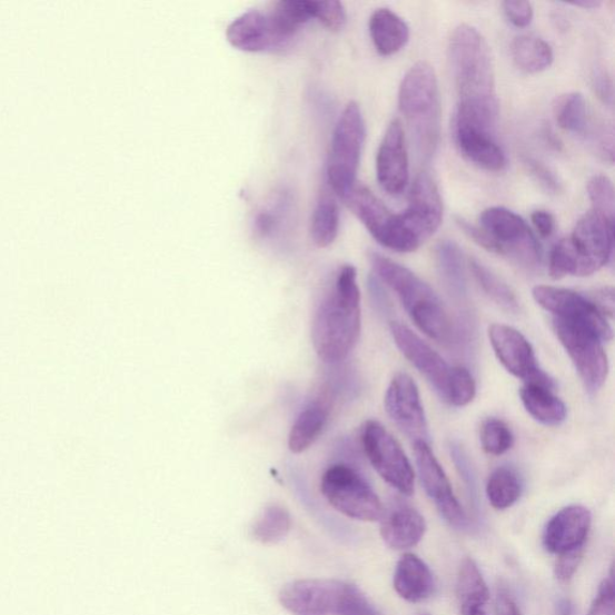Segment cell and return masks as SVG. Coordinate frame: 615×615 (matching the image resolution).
Segmentation results:
<instances>
[{"label":"cell","mask_w":615,"mask_h":615,"mask_svg":"<svg viewBox=\"0 0 615 615\" xmlns=\"http://www.w3.org/2000/svg\"><path fill=\"white\" fill-rule=\"evenodd\" d=\"M448 57L459 98L457 117L492 131L499 101L487 41L474 27L460 24L449 39Z\"/></svg>","instance_id":"1"},{"label":"cell","mask_w":615,"mask_h":615,"mask_svg":"<svg viewBox=\"0 0 615 615\" xmlns=\"http://www.w3.org/2000/svg\"><path fill=\"white\" fill-rule=\"evenodd\" d=\"M361 335V292L356 268L345 265L337 275L334 289L315 311L311 340L321 361L336 365L355 348Z\"/></svg>","instance_id":"2"},{"label":"cell","mask_w":615,"mask_h":615,"mask_svg":"<svg viewBox=\"0 0 615 615\" xmlns=\"http://www.w3.org/2000/svg\"><path fill=\"white\" fill-rule=\"evenodd\" d=\"M374 272L398 296L411 320L429 338L442 344L455 341L456 327L440 298L410 269L373 252Z\"/></svg>","instance_id":"3"},{"label":"cell","mask_w":615,"mask_h":615,"mask_svg":"<svg viewBox=\"0 0 615 615\" xmlns=\"http://www.w3.org/2000/svg\"><path fill=\"white\" fill-rule=\"evenodd\" d=\"M399 109L407 122L419 158L429 161L442 135V101L437 73L418 62L405 73L399 88Z\"/></svg>","instance_id":"4"},{"label":"cell","mask_w":615,"mask_h":615,"mask_svg":"<svg viewBox=\"0 0 615 615\" xmlns=\"http://www.w3.org/2000/svg\"><path fill=\"white\" fill-rule=\"evenodd\" d=\"M366 140L361 108L350 101L336 125L327 160V182L337 197L345 200L355 188L359 161Z\"/></svg>","instance_id":"5"},{"label":"cell","mask_w":615,"mask_h":615,"mask_svg":"<svg viewBox=\"0 0 615 615\" xmlns=\"http://www.w3.org/2000/svg\"><path fill=\"white\" fill-rule=\"evenodd\" d=\"M321 492L338 513L349 518L375 522L384 516V506L378 494L347 464L333 465L325 472Z\"/></svg>","instance_id":"6"},{"label":"cell","mask_w":615,"mask_h":615,"mask_svg":"<svg viewBox=\"0 0 615 615\" xmlns=\"http://www.w3.org/2000/svg\"><path fill=\"white\" fill-rule=\"evenodd\" d=\"M365 454L375 472L404 495L415 490V473L399 443L379 423L367 421L361 432Z\"/></svg>","instance_id":"7"},{"label":"cell","mask_w":615,"mask_h":615,"mask_svg":"<svg viewBox=\"0 0 615 615\" xmlns=\"http://www.w3.org/2000/svg\"><path fill=\"white\" fill-rule=\"evenodd\" d=\"M553 329L569 358H572L582 381L589 393H596L607 380L609 365L603 340L589 329L553 318Z\"/></svg>","instance_id":"8"},{"label":"cell","mask_w":615,"mask_h":615,"mask_svg":"<svg viewBox=\"0 0 615 615\" xmlns=\"http://www.w3.org/2000/svg\"><path fill=\"white\" fill-rule=\"evenodd\" d=\"M483 229L502 250L524 266L542 264L543 249L527 221L505 207H490L479 216Z\"/></svg>","instance_id":"9"},{"label":"cell","mask_w":615,"mask_h":615,"mask_svg":"<svg viewBox=\"0 0 615 615\" xmlns=\"http://www.w3.org/2000/svg\"><path fill=\"white\" fill-rule=\"evenodd\" d=\"M533 296L539 306L557 318L589 329L603 341L613 338V329L607 317L587 297L572 290L539 285Z\"/></svg>","instance_id":"10"},{"label":"cell","mask_w":615,"mask_h":615,"mask_svg":"<svg viewBox=\"0 0 615 615\" xmlns=\"http://www.w3.org/2000/svg\"><path fill=\"white\" fill-rule=\"evenodd\" d=\"M567 239L577 264L576 277L592 276L611 260L614 221L592 211L578 220L572 237Z\"/></svg>","instance_id":"11"},{"label":"cell","mask_w":615,"mask_h":615,"mask_svg":"<svg viewBox=\"0 0 615 615\" xmlns=\"http://www.w3.org/2000/svg\"><path fill=\"white\" fill-rule=\"evenodd\" d=\"M489 340L500 364L525 384L554 388V381L538 367L532 344L517 329L494 324L488 329Z\"/></svg>","instance_id":"12"},{"label":"cell","mask_w":615,"mask_h":615,"mask_svg":"<svg viewBox=\"0 0 615 615\" xmlns=\"http://www.w3.org/2000/svg\"><path fill=\"white\" fill-rule=\"evenodd\" d=\"M345 201L381 246L398 252H409V239L401 228L398 215L389 211L368 188L355 186Z\"/></svg>","instance_id":"13"},{"label":"cell","mask_w":615,"mask_h":615,"mask_svg":"<svg viewBox=\"0 0 615 615\" xmlns=\"http://www.w3.org/2000/svg\"><path fill=\"white\" fill-rule=\"evenodd\" d=\"M385 409L394 424L413 440L429 444L428 424L416 383L408 374L399 373L385 395Z\"/></svg>","instance_id":"14"},{"label":"cell","mask_w":615,"mask_h":615,"mask_svg":"<svg viewBox=\"0 0 615 615\" xmlns=\"http://www.w3.org/2000/svg\"><path fill=\"white\" fill-rule=\"evenodd\" d=\"M347 585L336 579H299L282 587L279 602L294 615H335Z\"/></svg>","instance_id":"15"},{"label":"cell","mask_w":615,"mask_h":615,"mask_svg":"<svg viewBox=\"0 0 615 615\" xmlns=\"http://www.w3.org/2000/svg\"><path fill=\"white\" fill-rule=\"evenodd\" d=\"M443 211L438 186L428 173L418 175L410 192L409 207L399 215L404 229L421 246L439 229Z\"/></svg>","instance_id":"16"},{"label":"cell","mask_w":615,"mask_h":615,"mask_svg":"<svg viewBox=\"0 0 615 615\" xmlns=\"http://www.w3.org/2000/svg\"><path fill=\"white\" fill-rule=\"evenodd\" d=\"M414 454L419 479H421L428 497L449 524L457 528H464L468 523L467 515L456 498L442 465L432 453L429 444L415 443Z\"/></svg>","instance_id":"17"},{"label":"cell","mask_w":615,"mask_h":615,"mask_svg":"<svg viewBox=\"0 0 615 615\" xmlns=\"http://www.w3.org/2000/svg\"><path fill=\"white\" fill-rule=\"evenodd\" d=\"M391 334L401 354L446 401L454 367L449 366L439 353L430 348V345L413 333L408 326L393 323Z\"/></svg>","instance_id":"18"},{"label":"cell","mask_w":615,"mask_h":615,"mask_svg":"<svg viewBox=\"0 0 615 615\" xmlns=\"http://www.w3.org/2000/svg\"><path fill=\"white\" fill-rule=\"evenodd\" d=\"M377 177L389 195H400L409 183V158L399 119L388 126L377 156Z\"/></svg>","instance_id":"19"},{"label":"cell","mask_w":615,"mask_h":615,"mask_svg":"<svg viewBox=\"0 0 615 615\" xmlns=\"http://www.w3.org/2000/svg\"><path fill=\"white\" fill-rule=\"evenodd\" d=\"M592 527V514L581 505L567 506L547 524L544 545L549 553L564 554L584 547Z\"/></svg>","instance_id":"20"},{"label":"cell","mask_w":615,"mask_h":615,"mask_svg":"<svg viewBox=\"0 0 615 615\" xmlns=\"http://www.w3.org/2000/svg\"><path fill=\"white\" fill-rule=\"evenodd\" d=\"M455 139L460 153L478 168L492 172L505 169L506 156L492 131L456 116Z\"/></svg>","instance_id":"21"},{"label":"cell","mask_w":615,"mask_h":615,"mask_svg":"<svg viewBox=\"0 0 615 615\" xmlns=\"http://www.w3.org/2000/svg\"><path fill=\"white\" fill-rule=\"evenodd\" d=\"M231 47L244 52L258 53L281 47L268 14L249 10L235 19L227 29Z\"/></svg>","instance_id":"22"},{"label":"cell","mask_w":615,"mask_h":615,"mask_svg":"<svg viewBox=\"0 0 615 615\" xmlns=\"http://www.w3.org/2000/svg\"><path fill=\"white\" fill-rule=\"evenodd\" d=\"M334 399L331 389L324 387L307 407L298 415L289 434V448L294 454H302L320 437L329 414H331Z\"/></svg>","instance_id":"23"},{"label":"cell","mask_w":615,"mask_h":615,"mask_svg":"<svg viewBox=\"0 0 615 615\" xmlns=\"http://www.w3.org/2000/svg\"><path fill=\"white\" fill-rule=\"evenodd\" d=\"M381 518V536L387 546L394 549L415 547L427 530L423 515L408 505L396 506Z\"/></svg>","instance_id":"24"},{"label":"cell","mask_w":615,"mask_h":615,"mask_svg":"<svg viewBox=\"0 0 615 615\" xmlns=\"http://www.w3.org/2000/svg\"><path fill=\"white\" fill-rule=\"evenodd\" d=\"M394 585L397 594L411 604L426 602L435 589L429 567L411 553L404 554L398 562Z\"/></svg>","instance_id":"25"},{"label":"cell","mask_w":615,"mask_h":615,"mask_svg":"<svg viewBox=\"0 0 615 615\" xmlns=\"http://www.w3.org/2000/svg\"><path fill=\"white\" fill-rule=\"evenodd\" d=\"M369 33L375 49L384 57L399 52L410 38L407 22L389 9H378L371 13Z\"/></svg>","instance_id":"26"},{"label":"cell","mask_w":615,"mask_h":615,"mask_svg":"<svg viewBox=\"0 0 615 615\" xmlns=\"http://www.w3.org/2000/svg\"><path fill=\"white\" fill-rule=\"evenodd\" d=\"M315 6L313 0H280L267 12L276 37L281 47L287 43L309 20L314 19Z\"/></svg>","instance_id":"27"},{"label":"cell","mask_w":615,"mask_h":615,"mask_svg":"<svg viewBox=\"0 0 615 615\" xmlns=\"http://www.w3.org/2000/svg\"><path fill=\"white\" fill-rule=\"evenodd\" d=\"M524 408L545 426H559L565 421L566 407L564 401L554 396L550 388L525 384L520 389Z\"/></svg>","instance_id":"28"},{"label":"cell","mask_w":615,"mask_h":615,"mask_svg":"<svg viewBox=\"0 0 615 615\" xmlns=\"http://www.w3.org/2000/svg\"><path fill=\"white\" fill-rule=\"evenodd\" d=\"M435 258L447 291L464 302L468 298V285L462 250L453 241H443L435 249Z\"/></svg>","instance_id":"29"},{"label":"cell","mask_w":615,"mask_h":615,"mask_svg":"<svg viewBox=\"0 0 615 615\" xmlns=\"http://www.w3.org/2000/svg\"><path fill=\"white\" fill-rule=\"evenodd\" d=\"M339 224V206L331 191L325 190L315 206L310 222V236L315 246H331L338 236Z\"/></svg>","instance_id":"30"},{"label":"cell","mask_w":615,"mask_h":615,"mask_svg":"<svg viewBox=\"0 0 615 615\" xmlns=\"http://www.w3.org/2000/svg\"><path fill=\"white\" fill-rule=\"evenodd\" d=\"M512 53L516 66L529 73L542 72L553 63L550 44L534 36H520L513 42Z\"/></svg>","instance_id":"31"},{"label":"cell","mask_w":615,"mask_h":615,"mask_svg":"<svg viewBox=\"0 0 615 615\" xmlns=\"http://www.w3.org/2000/svg\"><path fill=\"white\" fill-rule=\"evenodd\" d=\"M290 529L291 517L288 509L280 505H269L254 522L251 535L264 545H276L288 536Z\"/></svg>","instance_id":"32"},{"label":"cell","mask_w":615,"mask_h":615,"mask_svg":"<svg viewBox=\"0 0 615 615\" xmlns=\"http://www.w3.org/2000/svg\"><path fill=\"white\" fill-rule=\"evenodd\" d=\"M457 595L460 606H483L489 599L487 584L473 559H465L459 568Z\"/></svg>","instance_id":"33"},{"label":"cell","mask_w":615,"mask_h":615,"mask_svg":"<svg viewBox=\"0 0 615 615\" xmlns=\"http://www.w3.org/2000/svg\"><path fill=\"white\" fill-rule=\"evenodd\" d=\"M486 492L487 498L494 508H509L520 498V479L513 469L498 468L490 474Z\"/></svg>","instance_id":"34"},{"label":"cell","mask_w":615,"mask_h":615,"mask_svg":"<svg viewBox=\"0 0 615 615\" xmlns=\"http://www.w3.org/2000/svg\"><path fill=\"white\" fill-rule=\"evenodd\" d=\"M557 122L565 131L587 137L593 126L589 122L587 101L581 93L565 96L557 107Z\"/></svg>","instance_id":"35"},{"label":"cell","mask_w":615,"mask_h":615,"mask_svg":"<svg viewBox=\"0 0 615 615\" xmlns=\"http://www.w3.org/2000/svg\"><path fill=\"white\" fill-rule=\"evenodd\" d=\"M469 265L473 276L479 287L483 288L495 304L507 311H519L520 308L517 296L506 282L495 276L485 265L478 262L476 259H472Z\"/></svg>","instance_id":"36"},{"label":"cell","mask_w":615,"mask_h":615,"mask_svg":"<svg viewBox=\"0 0 615 615\" xmlns=\"http://www.w3.org/2000/svg\"><path fill=\"white\" fill-rule=\"evenodd\" d=\"M479 437L485 452L492 456H502L514 445L512 429L498 418H487L482 426Z\"/></svg>","instance_id":"37"},{"label":"cell","mask_w":615,"mask_h":615,"mask_svg":"<svg viewBox=\"0 0 615 615\" xmlns=\"http://www.w3.org/2000/svg\"><path fill=\"white\" fill-rule=\"evenodd\" d=\"M587 189L593 204V211L614 221L615 195L611 179L604 175L594 176Z\"/></svg>","instance_id":"38"},{"label":"cell","mask_w":615,"mask_h":615,"mask_svg":"<svg viewBox=\"0 0 615 615\" xmlns=\"http://www.w3.org/2000/svg\"><path fill=\"white\" fill-rule=\"evenodd\" d=\"M475 395L476 384L470 371L463 367H454L446 401L455 407H465L473 401Z\"/></svg>","instance_id":"39"},{"label":"cell","mask_w":615,"mask_h":615,"mask_svg":"<svg viewBox=\"0 0 615 615\" xmlns=\"http://www.w3.org/2000/svg\"><path fill=\"white\" fill-rule=\"evenodd\" d=\"M576 271L577 264L573 248L569 246L567 238L562 239L550 252L549 275L553 279H562L566 276L576 277Z\"/></svg>","instance_id":"40"},{"label":"cell","mask_w":615,"mask_h":615,"mask_svg":"<svg viewBox=\"0 0 615 615\" xmlns=\"http://www.w3.org/2000/svg\"><path fill=\"white\" fill-rule=\"evenodd\" d=\"M314 19H318L328 31L339 32L345 23H347V11H345L344 6L337 2V0L317 2Z\"/></svg>","instance_id":"41"},{"label":"cell","mask_w":615,"mask_h":615,"mask_svg":"<svg viewBox=\"0 0 615 615\" xmlns=\"http://www.w3.org/2000/svg\"><path fill=\"white\" fill-rule=\"evenodd\" d=\"M288 207V200L280 197L277 202L268 206L261 211L255 220V229L262 236H271L281 225L285 209Z\"/></svg>","instance_id":"42"},{"label":"cell","mask_w":615,"mask_h":615,"mask_svg":"<svg viewBox=\"0 0 615 615\" xmlns=\"http://www.w3.org/2000/svg\"><path fill=\"white\" fill-rule=\"evenodd\" d=\"M523 162L535 181L546 191L550 194H559L562 191L559 179L545 163L532 157H525Z\"/></svg>","instance_id":"43"},{"label":"cell","mask_w":615,"mask_h":615,"mask_svg":"<svg viewBox=\"0 0 615 615\" xmlns=\"http://www.w3.org/2000/svg\"><path fill=\"white\" fill-rule=\"evenodd\" d=\"M505 17L509 22L518 28L528 27L534 18L532 3L524 0H507L503 3Z\"/></svg>","instance_id":"44"},{"label":"cell","mask_w":615,"mask_h":615,"mask_svg":"<svg viewBox=\"0 0 615 615\" xmlns=\"http://www.w3.org/2000/svg\"><path fill=\"white\" fill-rule=\"evenodd\" d=\"M614 582L613 576L605 579L599 585L597 596L589 609L588 615H615V602H614Z\"/></svg>","instance_id":"45"},{"label":"cell","mask_w":615,"mask_h":615,"mask_svg":"<svg viewBox=\"0 0 615 615\" xmlns=\"http://www.w3.org/2000/svg\"><path fill=\"white\" fill-rule=\"evenodd\" d=\"M584 547L566 552L559 555L555 564L554 573L558 581L566 583L572 581L582 562Z\"/></svg>","instance_id":"46"},{"label":"cell","mask_w":615,"mask_h":615,"mask_svg":"<svg viewBox=\"0 0 615 615\" xmlns=\"http://www.w3.org/2000/svg\"><path fill=\"white\" fill-rule=\"evenodd\" d=\"M456 222L459 229L472 238L476 245L483 247L487 251L502 255L499 246L493 241L492 237L483 228H477L463 218H456Z\"/></svg>","instance_id":"47"},{"label":"cell","mask_w":615,"mask_h":615,"mask_svg":"<svg viewBox=\"0 0 615 615\" xmlns=\"http://www.w3.org/2000/svg\"><path fill=\"white\" fill-rule=\"evenodd\" d=\"M592 85L598 99L612 108L614 100L613 81L607 69L603 67L595 68Z\"/></svg>","instance_id":"48"},{"label":"cell","mask_w":615,"mask_h":615,"mask_svg":"<svg viewBox=\"0 0 615 615\" xmlns=\"http://www.w3.org/2000/svg\"><path fill=\"white\" fill-rule=\"evenodd\" d=\"M495 612L497 615H523L516 599L505 588H499L497 599H495Z\"/></svg>","instance_id":"49"},{"label":"cell","mask_w":615,"mask_h":615,"mask_svg":"<svg viewBox=\"0 0 615 615\" xmlns=\"http://www.w3.org/2000/svg\"><path fill=\"white\" fill-rule=\"evenodd\" d=\"M591 301L605 315V317H607V315H609L611 318L613 317L614 299L612 288H604L594 291L592 294Z\"/></svg>","instance_id":"50"},{"label":"cell","mask_w":615,"mask_h":615,"mask_svg":"<svg viewBox=\"0 0 615 615\" xmlns=\"http://www.w3.org/2000/svg\"><path fill=\"white\" fill-rule=\"evenodd\" d=\"M535 229L543 237H550L555 230V219L547 211H535L532 215Z\"/></svg>","instance_id":"51"},{"label":"cell","mask_w":615,"mask_h":615,"mask_svg":"<svg viewBox=\"0 0 615 615\" xmlns=\"http://www.w3.org/2000/svg\"><path fill=\"white\" fill-rule=\"evenodd\" d=\"M575 608L572 599L562 598L561 602L555 606V615H574Z\"/></svg>","instance_id":"52"},{"label":"cell","mask_w":615,"mask_h":615,"mask_svg":"<svg viewBox=\"0 0 615 615\" xmlns=\"http://www.w3.org/2000/svg\"><path fill=\"white\" fill-rule=\"evenodd\" d=\"M572 6L583 9H597L603 6L599 0H579V2H574Z\"/></svg>","instance_id":"53"},{"label":"cell","mask_w":615,"mask_h":615,"mask_svg":"<svg viewBox=\"0 0 615 615\" xmlns=\"http://www.w3.org/2000/svg\"><path fill=\"white\" fill-rule=\"evenodd\" d=\"M462 615H487L483 606H460Z\"/></svg>","instance_id":"54"}]
</instances>
